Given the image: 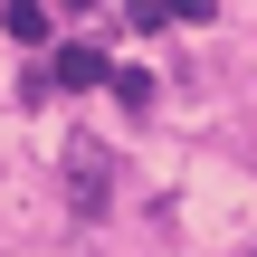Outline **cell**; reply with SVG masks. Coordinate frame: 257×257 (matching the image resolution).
Segmentation results:
<instances>
[{"label": "cell", "mask_w": 257, "mask_h": 257, "mask_svg": "<svg viewBox=\"0 0 257 257\" xmlns=\"http://www.w3.org/2000/svg\"><path fill=\"white\" fill-rule=\"evenodd\" d=\"M48 76H57V86H67V95H86V86H105V48H86V38H67V48H57V67H48Z\"/></svg>", "instance_id": "obj_1"}, {"label": "cell", "mask_w": 257, "mask_h": 257, "mask_svg": "<svg viewBox=\"0 0 257 257\" xmlns=\"http://www.w3.org/2000/svg\"><path fill=\"white\" fill-rule=\"evenodd\" d=\"M67 172H76V181H67V200L95 219V210H105V162H95V143H76V153H67Z\"/></svg>", "instance_id": "obj_2"}, {"label": "cell", "mask_w": 257, "mask_h": 257, "mask_svg": "<svg viewBox=\"0 0 257 257\" xmlns=\"http://www.w3.org/2000/svg\"><path fill=\"white\" fill-rule=\"evenodd\" d=\"M0 29H10V38H19V48H38V38H48V29H57V19H48V10H38V0H10V19H0Z\"/></svg>", "instance_id": "obj_3"}, {"label": "cell", "mask_w": 257, "mask_h": 257, "mask_svg": "<svg viewBox=\"0 0 257 257\" xmlns=\"http://www.w3.org/2000/svg\"><path fill=\"white\" fill-rule=\"evenodd\" d=\"M105 86H114V105H134V114H143V105H153V76H143V67H114V76H105Z\"/></svg>", "instance_id": "obj_4"}]
</instances>
